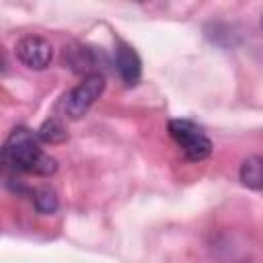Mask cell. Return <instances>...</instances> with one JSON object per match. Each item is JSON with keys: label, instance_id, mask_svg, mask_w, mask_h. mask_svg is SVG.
I'll list each match as a JSON object with an SVG mask.
<instances>
[{"label": "cell", "instance_id": "cell-1", "mask_svg": "<svg viewBox=\"0 0 263 263\" xmlns=\"http://www.w3.org/2000/svg\"><path fill=\"white\" fill-rule=\"evenodd\" d=\"M37 132L29 127H14L2 146V162L18 173H33L39 177H49L58 171V162L53 156L45 154L39 148Z\"/></svg>", "mask_w": 263, "mask_h": 263}, {"label": "cell", "instance_id": "cell-2", "mask_svg": "<svg viewBox=\"0 0 263 263\" xmlns=\"http://www.w3.org/2000/svg\"><path fill=\"white\" fill-rule=\"evenodd\" d=\"M168 136L175 140V144L183 150L185 158L191 162H201L212 154V140L203 132L201 125H197L191 119H171Z\"/></svg>", "mask_w": 263, "mask_h": 263}, {"label": "cell", "instance_id": "cell-3", "mask_svg": "<svg viewBox=\"0 0 263 263\" xmlns=\"http://www.w3.org/2000/svg\"><path fill=\"white\" fill-rule=\"evenodd\" d=\"M103 90H105V76L101 72L82 78V82L76 84L64 97V101H62L64 115L68 119H80V117H84L86 111L95 105V101L103 95Z\"/></svg>", "mask_w": 263, "mask_h": 263}, {"label": "cell", "instance_id": "cell-4", "mask_svg": "<svg viewBox=\"0 0 263 263\" xmlns=\"http://www.w3.org/2000/svg\"><path fill=\"white\" fill-rule=\"evenodd\" d=\"M16 58L29 70H45L53 58L51 43L39 35H27L16 43Z\"/></svg>", "mask_w": 263, "mask_h": 263}, {"label": "cell", "instance_id": "cell-5", "mask_svg": "<svg viewBox=\"0 0 263 263\" xmlns=\"http://www.w3.org/2000/svg\"><path fill=\"white\" fill-rule=\"evenodd\" d=\"M115 68L125 86H136L142 78V60L138 51L125 41H117L115 45Z\"/></svg>", "mask_w": 263, "mask_h": 263}, {"label": "cell", "instance_id": "cell-6", "mask_svg": "<svg viewBox=\"0 0 263 263\" xmlns=\"http://www.w3.org/2000/svg\"><path fill=\"white\" fill-rule=\"evenodd\" d=\"M64 62L70 66L72 72L84 74V78L99 72V70H95V66H97V53L88 45H70V47H64Z\"/></svg>", "mask_w": 263, "mask_h": 263}, {"label": "cell", "instance_id": "cell-7", "mask_svg": "<svg viewBox=\"0 0 263 263\" xmlns=\"http://www.w3.org/2000/svg\"><path fill=\"white\" fill-rule=\"evenodd\" d=\"M238 177H240V183L245 187L255 189V191H263V156L253 154V156L245 158L240 162Z\"/></svg>", "mask_w": 263, "mask_h": 263}, {"label": "cell", "instance_id": "cell-8", "mask_svg": "<svg viewBox=\"0 0 263 263\" xmlns=\"http://www.w3.org/2000/svg\"><path fill=\"white\" fill-rule=\"evenodd\" d=\"M37 138L45 144H62L68 140V129L60 119L51 117L41 123V127L37 129Z\"/></svg>", "mask_w": 263, "mask_h": 263}, {"label": "cell", "instance_id": "cell-9", "mask_svg": "<svg viewBox=\"0 0 263 263\" xmlns=\"http://www.w3.org/2000/svg\"><path fill=\"white\" fill-rule=\"evenodd\" d=\"M33 205L37 210V214H53L60 205V199H58V193L51 189V187H41L33 193Z\"/></svg>", "mask_w": 263, "mask_h": 263}, {"label": "cell", "instance_id": "cell-10", "mask_svg": "<svg viewBox=\"0 0 263 263\" xmlns=\"http://www.w3.org/2000/svg\"><path fill=\"white\" fill-rule=\"evenodd\" d=\"M261 27H263V16H261Z\"/></svg>", "mask_w": 263, "mask_h": 263}]
</instances>
